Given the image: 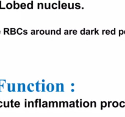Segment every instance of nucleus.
<instances>
[{
  "instance_id": "48",
  "label": "nucleus",
  "mask_w": 125,
  "mask_h": 117,
  "mask_svg": "<svg viewBox=\"0 0 125 117\" xmlns=\"http://www.w3.org/2000/svg\"><path fill=\"white\" fill-rule=\"evenodd\" d=\"M41 101H42V100L40 99H39V106H38V107H42Z\"/></svg>"
},
{
  "instance_id": "40",
  "label": "nucleus",
  "mask_w": 125,
  "mask_h": 117,
  "mask_svg": "<svg viewBox=\"0 0 125 117\" xmlns=\"http://www.w3.org/2000/svg\"><path fill=\"white\" fill-rule=\"evenodd\" d=\"M85 34H86V35H90V30H89V29H87V30H85Z\"/></svg>"
},
{
  "instance_id": "26",
  "label": "nucleus",
  "mask_w": 125,
  "mask_h": 117,
  "mask_svg": "<svg viewBox=\"0 0 125 117\" xmlns=\"http://www.w3.org/2000/svg\"><path fill=\"white\" fill-rule=\"evenodd\" d=\"M14 106L16 107H19L20 106V102L19 101H15L14 102Z\"/></svg>"
},
{
  "instance_id": "27",
  "label": "nucleus",
  "mask_w": 125,
  "mask_h": 117,
  "mask_svg": "<svg viewBox=\"0 0 125 117\" xmlns=\"http://www.w3.org/2000/svg\"><path fill=\"white\" fill-rule=\"evenodd\" d=\"M42 106L43 107H48V103L46 101H43V102L42 103Z\"/></svg>"
},
{
  "instance_id": "37",
  "label": "nucleus",
  "mask_w": 125,
  "mask_h": 117,
  "mask_svg": "<svg viewBox=\"0 0 125 117\" xmlns=\"http://www.w3.org/2000/svg\"><path fill=\"white\" fill-rule=\"evenodd\" d=\"M69 106V102L67 101H65L64 102V107H68Z\"/></svg>"
},
{
  "instance_id": "5",
  "label": "nucleus",
  "mask_w": 125,
  "mask_h": 117,
  "mask_svg": "<svg viewBox=\"0 0 125 117\" xmlns=\"http://www.w3.org/2000/svg\"><path fill=\"white\" fill-rule=\"evenodd\" d=\"M35 90L37 92L42 91V83H39V81H37L35 84Z\"/></svg>"
},
{
  "instance_id": "57",
  "label": "nucleus",
  "mask_w": 125,
  "mask_h": 117,
  "mask_svg": "<svg viewBox=\"0 0 125 117\" xmlns=\"http://www.w3.org/2000/svg\"><path fill=\"white\" fill-rule=\"evenodd\" d=\"M72 31H73V30H72V29H71V30H68V32H69V35H70V34H72Z\"/></svg>"
},
{
  "instance_id": "43",
  "label": "nucleus",
  "mask_w": 125,
  "mask_h": 117,
  "mask_svg": "<svg viewBox=\"0 0 125 117\" xmlns=\"http://www.w3.org/2000/svg\"><path fill=\"white\" fill-rule=\"evenodd\" d=\"M45 34H46V35H50V30H45Z\"/></svg>"
},
{
  "instance_id": "55",
  "label": "nucleus",
  "mask_w": 125,
  "mask_h": 117,
  "mask_svg": "<svg viewBox=\"0 0 125 117\" xmlns=\"http://www.w3.org/2000/svg\"><path fill=\"white\" fill-rule=\"evenodd\" d=\"M9 29L8 28H5V29H4V33H6V32H9Z\"/></svg>"
},
{
  "instance_id": "4",
  "label": "nucleus",
  "mask_w": 125,
  "mask_h": 117,
  "mask_svg": "<svg viewBox=\"0 0 125 117\" xmlns=\"http://www.w3.org/2000/svg\"><path fill=\"white\" fill-rule=\"evenodd\" d=\"M34 87H35V84H33V83H30L27 86V90L29 92H33L34 91V90H35Z\"/></svg>"
},
{
  "instance_id": "54",
  "label": "nucleus",
  "mask_w": 125,
  "mask_h": 117,
  "mask_svg": "<svg viewBox=\"0 0 125 117\" xmlns=\"http://www.w3.org/2000/svg\"><path fill=\"white\" fill-rule=\"evenodd\" d=\"M27 100H25V102H24V107H28V102H27Z\"/></svg>"
},
{
  "instance_id": "18",
  "label": "nucleus",
  "mask_w": 125,
  "mask_h": 117,
  "mask_svg": "<svg viewBox=\"0 0 125 117\" xmlns=\"http://www.w3.org/2000/svg\"><path fill=\"white\" fill-rule=\"evenodd\" d=\"M112 104L114 107H117L118 106V105H119V104H118V102L117 101H114V102H112Z\"/></svg>"
},
{
  "instance_id": "15",
  "label": "nucleus",
  "mask_w": 125,
  "mask_h": 117,
  "mask_svg": "<svg viewBox=\"0 0 125 117\" xmlns=\"http://www.w3.org/2000/svg\"><path fill=\"white\" fill-rule=\"evenodd\" d=\"M90 107H96V102L95 101H91L90 102Z\"/></svg>"
},
{
  "instance_id": "59",
  "label": "nucleus",
  "mask_w": 125,
  "mask_h": 117,
  "mask_svg": "<svg viewBox=\"0 0 125 117\" xmlns=\"http://www.w3.org/2000/svg\"><path fill=\"white\" fill-rule=\"evenodd\" d=\"M39 30H35V34H38V32H39Z\"/></svg>"
},
{
  "instance_id": "51",
  "label": "nucleus",
  "mask_w": 125,
  "mask_h": 117,
  "mask_svg": "<svg viewBox=\"0 0 125 117\" xmlns=\"http://www.w3.org/2000/svg\"><path fill=\"white\" fill-rule=\"evenodd\" d=\"M9 104L10 102H6V103H5V106H6V107H9Z\"/></svg>"
},
{
  "instance_id": "42",
  "label": "nucleus",
  "mask_w": 125,
  "mask_h": 117,
  "mask_svg": "<svg viewBox=\"0 0 125 117\" xmlns=\"http://www.w3.org/2000/svg\"><path fill=\"white\" fill-rule=\"evenodd\" d=\"M39 34H40V35H43V34H45V30H43V29H42V30H39Z\"/></svg>"
},
{
  "instance_id": "39",
  "label": "nucleus",
  "mask_w": 125,
  "mask_h": 117,
  "mask_svg": "<svg viewBox=\"0 0 125 117\" xmlns=\"http://www.w3.org/2000/svg\"><path fill=\"white\" fill-rule=\"evenodd\" d=\"M118 32H119V36H121V35L124 34V31H123V30H122V29L119 30Z\"/></svg>"
},
{
  "instance_id": "63",
  "label": "nucleus",
  "mask_w": 125,
  "mask_h": 117,
  "mask_svg": "<svg viewBox=\"0 0 125 117\" xmlns=\"http://www.w3.org/2000/svg\"><path fill=\"white\" fill-rule=\"evenodd\" d=\"M124 34H125V30H124Z\"/></svg>"
},
{
  "instance_id": "41",
  "label": "nucleus",
  "mask_w": 125,
  "mask_h": 117,
  "mask_svg": "<svg viewBox=\"0 0 125 117\" xmlns=\"http://www.w3.org/2000/svg\"><path fill=\"white\" fill-rule=\"evenodd\" d=\"M23 34L24 35H27L28 34V30H26V29H24V30H23Z\"/></svg>"
},
{
  "instance_id": "56",
  "label": "nucleus",
  "mask_w": 125,
  "mask_h": 117,
  "mask_svg": "<svg viewBox=\"0 0 125 117\" xmlns=\"http://www.w3.org/2000/svg\"><path fill=\"white\" fill-rule=\"evenodd\" d=\"M90 34H94V29H92L91 30H90Z\"/></svg>"
},
{
  "instance_id": "11",
  "label": "nucleus",
  "mask_w": 125,
  "mask_h": 117,
  "mask_svg": "<svg viewBox=\"0 0 125 117\" xmlns=\"http://www.w3.org/2000/svg\"><path fill=\"white\" fill-rule=\"evenodd\" d=\"M37 8L38 9H43L44 8V4L41 2H39L37 4Z\"/></svg>"
},
{
  "instance_id": "9",
  "label": "nucleus",
  "mask_w": 125,
  "mask_h": 117,
  "mask_svg": "<svg viewBox=\"0 0 125 117\" xmlns=\"http://www.w3.org/2000/svg\"><path fill=\"white\" fill-rule=\"evenodd\" d=\"M107 106V103L106 102V101H102V102H101V109H103V108H104V107H106Z\"/></svg>"
},
{
  "instance_id": "50",
  "label": "nucleus",
  "mask_w": 125,
  "mask_h": 117,
  "mask_svg": "<svg viewBox=\"0 0 125 117\" xmlns=\"http://www.w3.org/2000/svg\"><path fill=\"white\" fill-rule=\"evenodd\" d=\"M83 106V104H82V99H79V107H82Z\"/></svg>"
},
{
  "instance_id": "58",
  "label": "nucleus",
  "mask_w": 125,
  "mask_h": 117,
  "mask_svg": "<svg viewBox=\"0 0 125 117\" xmlns=\"http://www.w3.org/2000/svg\"><path fill=\"white\" fill-rule=\"evenodd\" d=\"M105 31H106V30H104H104H102V34L103 35V34H104V33H105Z\"/></svg>"
},
{
  "instance_id": "61",
  "label": "nucleus",
  "mask_w": 125,
  "mask_h": 117,
  "mask_svg": "<svg viewBox=\"0 0 125 117\" xmlns=\"http://www.w3.org/2000/svg\"><path fill=\"white\" fill-rule=\"evenodd\" d=\"M71 91H72V92H74V89H72V90H71Z\"/></svg>"
},
{
  "instance_id": "60",
  "label": "nucleus",
  "mask_w": 125,
  "mask_h": 117,
  "mask_svg": "<svg viewBox=\"0 0 125 117\" xmlns=\"http://www.w3.org/2000/svg\"><path fill=\"white\" fill-rule=\"evenodd\" d=\"M71 85H72V87L74 86V83H72V84H71Z\"/></svg>"
},
{
  "instance_id": "10",
  "label": "nucleus",
  "mask_w": 125,
  "mask_h": 117,
  "mask_svg": "<svg viewBox=\"0 0 125 117\" xmlns=\"http://www.w3.org/2000/svg\"><path fill=\"white\" fill-rule=\"evenodd\" d=\"M28 107H34V101H28Z\"/></svg>"
},
{
  "instance_id": "35",
  "label": "nucleus",
  "mask_w": 125,
  "mask_h": 117,
  "mask_svg": "<svg viewBox=\"0 0 125 117\" xmlns=\"http://www.w3.org/2000/svg\"><path fill=\"white\" fill-rule=\"evenodd\" d=\"M111 34L112 35H115L116 34V29H114L112 30H111Z\"/></svg>"
},
{
  "instance_id": "17",
  "label": "nucleus",
  "mask_w": 125,
  "mask_h": 117,
  "mask_svg": "<svg viewBox=\"0 0 125 117\" xmlns=\"http://www.w3.org/2000/svg\"><path fill=\"white\" fill-rule=\"evenodd\" d=\"M46 91V85L45 83H42V92H45Z\"/></svg>"
},
{
  "instance_id": "25",
  "label": "nucleus",
  "mask_w": 125,
  "mask_h": 117,
  "mask_svg": "<svg viewBox=\"0 0 125 117\" xmlns=\"http://www.w3.org/2000/svg\"><path fill=\"white\" fill-rule=\"evenodd\" d=\"M59 107H64V101H60V102H59Z\"/></svg>"
},
{
  "instance_id": "49",
  "label": "nucleus",
  "mask_w": 125,
  "mask_h": 117,
  "mask_svg": "<svg viewBox=\"0 0 125 117\" xmlns=\"http://www.w3.org/2000/svg\"><path fill=\"white\" fill-rule=\"evenodd\" d=\"M72 33H73V35H76V34H78V31H77V30L74 29V30H73V31H72Z\"/></svg>"
},
{
  "instance_id": "53",
  "label": "nucleus",
  "mask_w": 125,
  "mask_h": 117,
  "mask_svg": "<svg viewBox=\"0 0 125 117\" xmlns=\"http://www.w3.org/2000/svg\"><path fill=\"white\" fill-rule=\"evenodd\" d=\"M13 100H11V101H10V103H11V107H14V103H13Z\"/></svg>"
},
{
  "instance_id": "23",
  "label": "nucleus",
  "mask_w": 125,
  "mask_h": 117,
  "mask_svg": "<svg viewBox=\"0 0 125 117\" xmlns=\"http://www.w3.org/2000/svg\"><path fill=\"white\" fill-rule=\"evenodd\" d=\"M74 8L76 9H79L81 8V4L80 3H76L74 4Z\"/></svg>"
},
{
  "instance_id": "62",
  "label": "nucleus",
  "mask_w": 125,
  "mask_h": 117,
  "mask_svg": "<svg viewBox=\"0 0 125 117\" xmlns=\"http://www.w3.org/2000/svg\"><path fill=\"white\" fill-rule=\"evenodd\" d=\"M42 83H43V82H45V80H44V79H43V80H42Z\"/></svg>"
},
{
  "instance_id": "22",
  "label": "nucleus",
  "mask_w": 125,
  "mask_h": 117,
  "mask_svg": "<svg viewBox=\"0 0 125 117\" xmlns=\"http://www.w3.org/2000/svg\"><path fill=\"white\" fill-rule=\"evenodd\" d=\"M44 6H45V9H51V4L50 3H45V4H44Z\"/></svg>"
},
{
  "instance_id": "32",
  "label": "nucleus",
  "mask_w": 125,
  "mask_h": 117,
  "mask_svg": "<svg viewBox=\"0 0 125 117\" xmlns=\"http://www.w3.org/2000/svg\"><path fill=\"white\" fill-rule=\"evenodd\" d=\"M56 34H57V35H61V29H57V30H56Z\"/></svg>"
},
{
  "instance_id": "31",
  "label": "nucleus",
  "mask_w": 125,
  "mask_h": 117,
  "mask_svg": "<svg viewBox=\"0 0 125 117\" xmlns=\"http://www.w3.org/2000/svg\"><path fill=\"white\" fill-rule=\"evenodd\" d=\"M59 107V102L57 101H54L53 102V107Z\"/></svg>"
},
{
  "instance_id": "21",
  "label": "nucleus",
  "mask_w": 125,
  "mask_h": 117,
  "mask_svg": "<svg viewBox=\"0 0 125 117\" xmlns=\"http://www.w3.org/2000/svg\"><path fill=\"white\" fill-rule=\"evenodd\" d=\"M20 7L22 9H25L26 8V4L24 2H22L20 4Z\"/></svg>"
},
{
  "instance_id": "47",
  "label": "nucleus",
  "mask_w": 125,
  "mask_h": 117,
  "mask_svg": "<svg viewBox=\"0 0 125 117\" xmlns=\"http://www.w3.org/2000/svg\"><path fill=\"white\" fill-rule=\"evenodd\" d=\"M57 6H58V9H61V1H58V4H57Z\"/></svg>"
},
{
  "instance_id": "1",
  "label": "nucleus",
  "mask_w": 125,
  "mask_h": 117,
  "mask_svg": "<svg viewBox=\"0 0 125 117\" xmlns=\"http://www.w3.org/2000/svg\"><path fill=\"white\" fill-rule=\"evenodd\" d=\"M56 92H64V85L62 83H56Z\"/></svg>"
},
{
  "instance_id": "12",
  "label": "nucleus",
  "mask_w": 125,
  "mask_h": 117,
  "mask_svg": "<svg viewBox=\"0 0 125 117\" xmlns=\"http://www.w3.org/2000/svg\"><path fill=\"white\" fill-rule=\"evenodd\" d=\"M16 32L18 34V35H21L23 34V29L21 28H18L17 29H16Z\"/></svg>"
},
{
  "instance_id": "52",
  "label": "nucleus",
  "mask_w": 125,
  "mask_h": 117,
  "mask_svg": "<svg viewBox=\"0 0 125 117\" xmlns=\"http://www.w3.org/2000/svg\"><path fill=\"white\" fill-rule=\"evenodd\" d=\"M112 102H111V101H109V102H107V107H111V104H112Z\"/></svg>"
},
{
  "instance_id": "20",
  "label": "nucleus",
  "mask_w": 125,
  "mask_h": 117,
  "mask_svg": "<svg viewBox=\"0 0 125 117\" xmlns=\"http://www.w3.org/2000/svg\"><path fill=\"white\" fill-rule=\"evenodd\" d=\"M69 107H75V102L74 101H71L69 102Z\"/></svg>"
},
{
  "instance_id": "33",
  "label": "nucleus",
  "mask_w": 125,
  "mask_h": 117,
  "mask_svg": "<svg viewBox=\"0 0 125 117\" xmlns=\"http://www.w3.org/2000/svg\"><path fill=\"white\" fill-rule=\"evenodd\" d=\"M75 106H76V107H79V100L77 99L75 102Z\"/></svg>"
},
{
  "instance_id": "2",
  "label": "nucleus",
  "mask_w": 125,
  "mask_h": 117,
  "mask_svg": "<svg viewBox=\"0 0 125 117\" xmlns=\"http://www.w3.org/2000/svg\"><path fill=\"white\" fill-rule=\"evenodd\" d=\"M17 91L18 92H26V88L25 84H17Z\"/></svg>"
},
{
  "instance_id": "8",
  "label": "nucleus",
  "mask_w": 125,
  "mask_h": 117,
  "mask_svg": "<svg viewBox=\"0 0 125 117\" xmlns=\"http://www.w3.org/2000/svg\"><path fill=\"white\" fill-rule=\"evenodd\" d=\"M13 84H7V87H8V91L11 92L13 91Z\"/></svg>"
},
{
  "instance_id": "44",
  "label": "nucleus",
  "mask_w": 125,
  "mask_h": 117,
  "mask_svg": "<svg viewBox=\"0 0 125 117\" xmlns=\"http://www.w3.org/2000/svg\"><path fill=\"white\" fill-rule=\"evenodd\" d=\"M64 34L65 35H69V32H68V29L64 30Z\"/></svg>"
},
{
  "instance_id": "45",
  "label": "nucleus",
  "mask_w": 125,
  "mask_h": 117,
  "mask_svg": "<svg viewBox=\"0 0 125 117\" xmlns=\"http://www.w3.org/2000/svg\"><path fill=\"white\" fill-rule=\"evenodd\" d=\"M105 33H106V35H109V34H111V30H109V29H107V30H106V31H105Z\"/></svg>"
},
{
  "instance_id": "3",
  "label": "nucleus",
  "mask_w": 125,
  "mask_h": 117,
  "mask_svg": "<svg viewBox=\"0 0 125 117\" xmlns=\"http://www.w3.org/2000/svg\"><path fill=\"white\" fill-rule=\"evenodd\" d=\"M55 89V86L52 83H49L46 85V90L48 91V92H52L53 91H54Z\"/></svg>"
},
{
  "instance_id": "14",
  "label": "nucleus",
  "mask_w": 125,
  "mask_h": 117,
  "mask_svg": "<svg viewBox=\"0 0 125 117\" xmlns=\"http://www.w3.org/2000/svg\"><path fill=\"white\" fill-rule=\"evenodd\" d=\"M68 7V5H67V3L65 2H62L61 3V8L63 9H66Z\"/></svg>"
},
{
  "instance_id": "46",
  "label": "nucleus",
  "mask_w": 125,
  "mask_h": 117,
  "mask_svg": "<svg viewBox=\"0 0 125 117\" xmlns=\"http://www.w3.org/2000/svg\"><path fill=\"white\" fill-rule=\"evenodd\" d=\"M31 35H35V30H34V29L31 30Z\"/></svg>"
},
{
  "instance_id": "38",
  "label": "nucleus",
  "mask_w": 125,
  "mask_h": 117,
  "mask_svg": "<svg viewBox=\"0 0 125 117\" xmlns=\"http://www.w3.org/2000/svg\"><path fill=\"white\" fill-rule=\"evenodd\" d=\"M50 34H52V35H55V34H56V30H54V29H52V30H50Z\"/></svg>"
},
{
  "instance_id": "19",
  "label": "nucleus",
  "mask_w": 125,
  "mask_h": 117,
  "mask_svg": "<svg viewBox=\"0 0 125 117\" xmlns=\"http://www.w3.org/2000/svg\"><path fill=\"white\" fill-rule=\"evenodd\" d=\"M68 7L69 9H74V3H68Z\"/></svg>"
},
{
  "instance_id": "30",
  "label": "nucleus",
  "mask_w": 125,
  "mask_h": 117,
  "mask_svg": "<svg viewBox=\"0 0 125 117\" xmlns=\"http://www.w3.org/2000/svg\"><path fill=\"white\" fill-rule=\"evenodd\" d=\"M119 106H120L121 107H125V102L124 101H121L119 104Z\"/></svg>"
},
{
  "instance_id": "36",
  "label": "nucleus",
  "mask_w": 125,
  "mask_h": 117,
  "mask_svg": "<svg viewBox=\"0 0 125 117\" xmlns=\"http://www.w3.org/2000/svg\"><path fill=\"white\" fill-rule=\"evenodd\" d=\"M85 28H84L83 29H82V30H81L80 31V33L81 35H84L85 34Z\"/></svg>"
},
{
  "instance_id": "7",
  "label": "nucleus",
  "mask_w": 125,
  "mask_h": 117,
  "mask_svg": "<svg viewBox=\"0 0 125 117\" xmlns=\"http://www.w3.org/2000/svg\"><path fill=\"white\" fill-rule=\"evenodd\" d=\"M20 7V4H19V3H17L15 2V1H13V9H18Z\"/></svg>"
},
{
  "instance_id": "28",
  "label": "nucleus",
  "mask_w": 125,
  "mask_h": 117,
  "mask_svg": "<svg viewBox=\"0 0 125 117\" xmlns=\"http://www.w3.org/2000/svg\"><path fill=\"white\" fill-rule=\"evenodd\" d=\"M34 106L35 107H38V106H39V99H35V102H34Z\"/></svg>"
},
{
  "instance_id": "13",
  "label": "nucleus",
  "mask_w": 125,
  "mask_h": 117,
  "mask_svg": "<svg viewBox=\"0 0 125 117\" xmlns=\"http://www.w3.org/2000/svg\"><path fill=\"white\" fill-rule=\"evenodd\" d=\"M51 7H52L54 9H58V6H57V2H54V3L51 4Z\"/></svg>"
},
{
  "instance_id": "34",
  "label": "nucleus",
  "mask_w": 125,
  "mask_h": 117,
  "mask_svg": "<svg viewBox=\"0 0 125 117\" xmlns=\"http://www.w3.org/2000/svg\"><path fill=\"white\" fill-rule=\"evenodd\" d=\"M53 101H50L49 102V105L48 107H53Z\"/></svg>"
},
{
  "instance_id": "6",
  "label": "nucleus",
  "mask_w": 125,
  "mask_h": 117,
  "mask_svg": "<svg viewBox=\"0 0 125 117\" xmlns=\"http://www.w3.org/2000/svg\"><path fill=\"white\" fill-rule=\"evenodd\" d=\"M33 4H34V2H33V1H32L31 2H29L28 4H26V7L28 9H33V7H34Z\"/></svg>"
},
{
  "instance_id": "29",
  "label": "nucleus",
  "mask_w": 125,
  "mask_h": 117,
  "mask_svg": "<svg viewBox=\"0 0 125 117\" xmlns=\"http://www.w3.org/2000/svg\"><path fill=\"white\" fill-rule=\"evenodd\" d=\"M6 7H7V9H12V7H13V5H12V3H7V5H6Z\"/></svg>"
},
{
  "instance_id": "24",
  "label": "nucleus",
  "mask_w": 125,
  "mask_h": 117,
  "mask_svg": "<svg viewBox=\"0 0 125 117\" xmlns=\"http://www.w3.org/2000/svg\"><path fill=\"white\" fill-rule=\"evenodd\" d=\"M16 29L15 28H11L10 29V34L12 35H14L16 34Z\"/></svg>"
},
{
  "instance_id": "16",
  "label": "nucleus",
  "mask_w": 125,
  "mask_h": 117,
  "mask_svg": "<svg viewBox=\"0 0 125 117\" xmlns=\"http://www.w3.org/2000/svg\"><path fill=\"white\" fill-rule=\"evenodd\" d=\"M83 106H84V107H88L90 106V102H89L88 101H85V102H83Z\"/></svg>"
}]
</instances>
